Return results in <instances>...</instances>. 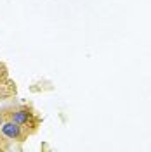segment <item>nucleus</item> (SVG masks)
<instances>
[{"label":"nucleus","instance_id":"f257e3e1","mask_svg":"<svg viewBox=\"0 0 151 152\" xmlns=\"http://www.w3.org/2000/svg\"><path fill=\"white\" fill-rule=\"evenodd\" d=\"M9 119L10 121H14V123L21 124L26 132H35L38 126V118L37 114L31 111V107H28V105H21V107H18V109H12L9 113Z\"/></svg>","mask_w":151,"mask_h":152},{"label":"nucleus","instance_id":"f03ea898","mask_svg":"<svg viewBox=\"0 0 151 152\" xmlns=\"http://www.w3.org/2000/svg\"><path fill=\"white\" fill-rule=\"evenodd\" d=\"M0 133L7 138V140H16V142H23L24 138H26V135L28 132L21 126V124L14 123V121H4V123L0 124Z\"/></svg>","mask_w":151,"mask_h":152},{"label":"nucleus","instance_id":"7ed1b4c3","mask_svg":"<svg viewBox=\"0 0 151 152\" xmlns=\"http://www.w3.org/2000/svg\"><path fill=\"white\" fill-rule=\"evenodd\" d=\"M12 94H16V86L12 81H9L7 78L0 81V99H7Z\"/></svg>","mask_w":151,"mask_h":152},{"label":"nucleus","instance_id":"20e7f679","mask_svg":"<svg viewBox=\"0 0 151 152\" xmlns=\"http://www.w3.org/2000/svg\"><path fill=\"white\" fill-rule=\"evenodd\" d=\"M5 78H7V67L0 62V81H2V80H5Z\"/></svg>","mask_w":151,"mask_h":152},{"label":"nucleus","instance_id":"39448f33","mask_svg":"<svg viewBox=\"0 0 151 152\" xmlns=\"http://www.w3.org/2000/svg\"><path fill=\"white\" fill-rule=\"evenodd\" d=\"M0 123H2V118H0Z\"/></svg>","mask_w":151,"mask_h":152}]
</instances>
